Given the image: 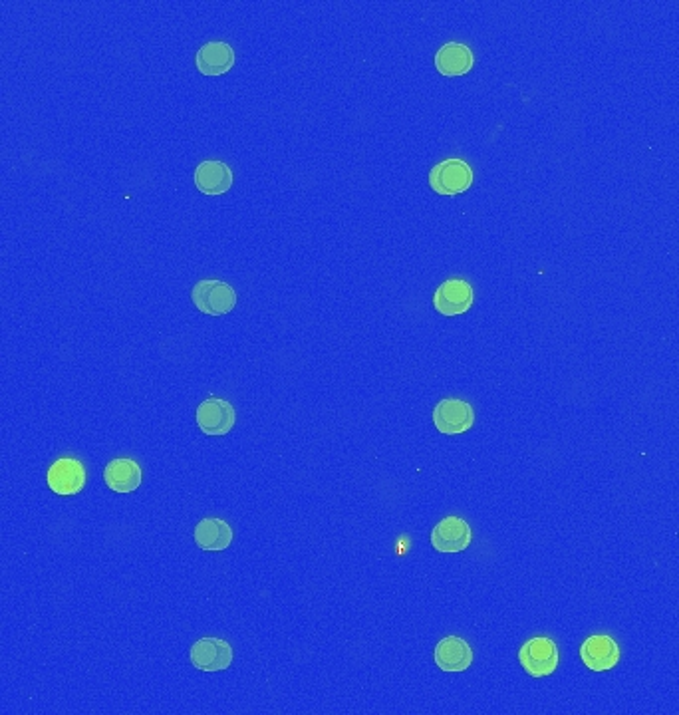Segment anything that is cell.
Wrapping results in <instances>:
<instances>
[{
	"instance_id": "obj_7",
	"label": "cell",
	"mask_w": 679,
	"mask_h": 715,
	"mask_svg": "<svg viewBox=\"0 0 679 715\" xmlns=\"http://www.w3.org/2000/svg\"><path fill=\"white\" fill-rule=\"evenodd\" d=\"M235 652L229 642L221 638H201L191 646L189 660L201 672H223L231 668Z\"/></svg>"
},
{
	"instance_id": "obj_15",
	"label": "cell",
	"mask_w": 679,
	"mask_h": 715,
	"mask_svg": "<svg viewBox=\"0 0 679 715\" xmlns=\"http://www.w3.org/2000/svg\"><path fill=\"white\" fill-rule=\"evenodd\" d=\"M141 479V467L136 459L130 457L112 459L104 469V481L116 493H134L139 489Z\"/></svg>"
},
{
	"instance_id": "obj_1",
	"label": "cell",
	"mask_w": 679,
	"mask_h": 715,
	"mask_svg": "<svg viewBox=\"0 0 679 715\" xmlns=\"http://www.w3.org/2000/svg\"><path fill=\"white\" fill-rule=\"evenodd\" d=\"M191 300L203 314L225 316L237 306V292L223 281L203 279L191 288Z\"/></svg>"
},
{
	"instance_id": "obj_14",
	"label": "cell",
	"mask_w": 679,
	"mask_h": 715,
	"mask_svg": "<svg viewBox=\"0 0 679 715\" xmlns=\"http://www.w3.org/2000/svg\"><path fill=\"white\" fill-rule=\"evenodd\" d=\"M233 527L217 517H205L197 523L195 531H193V539L197 543L199 549L207 551V553H221L225 549L231 547L233 543Z\"/></svg>"
},
{
	"instance_id": "obj_4",
	"label": "cell",
	"mask_w": 679,
	"mask_h": 715,
	"mask_svg": "<svg viewBox=\"0 0 679 715\" xmlns=\"http://www.w3.org/2000/svg\"><path fill=\"white\" fill-rule=\"evenodd\" d=\"M86 479H88L86 467L76 457L56 459L46 473L48 487L60 497H70V495L82 493V489L86 487Z\"/></svg>"
},
{
	"instance_id": "obj_12",
	"label": "cell",
	"mask_w": 679,
	"mask_h": 715,
	"mask_svg": "<svg viewBox=\"0 0 679 715\" xmlns=\"http://www.w3.org/2000/svg\"><path fill=\"white\" fill-rule=\"evenodd\" d=\"M235 50L223 40L203 44L195 54V66L203 76H223L235 66Z\"/></svg>"
},
{
	"instance_id": "obj_5",
	"label": "cell",
	"mask_w": 679,
	"mask_h": 715,
	"mask_svg": "<svg viewBox=\"0 0 679 715\" xmlns=\"http://www.w3.org/2000/svg\"><path fill=\"white\" fill-rule=\"evenodd\" d=\"M199 429L209 437L227 435L237 424V412L231 402L221 398H207L197 406L195 414Z\"/></svg>"
},
{
	"instance_id": "obj_3",
	"label": "cell",
	"mask_w": 679,
	"mask_h": 715,
	"mask_svg": "<svg viewBox=\"0 0 679 715\" xmlns=\"http://www.w3.org/2000/svg\"><path fill=\"white\" fill-rule=\"evenodd\" d=\"M519 662L523 670L533 678L552 676L558 668V648L552 638L535 636L521 646Z\"/></svg>"
},
{
	"instance_id": "obj_10",
	"label": "cell",
	"mask_w": 679,
	"mask_h": 715,
	"mask_svg": "<svg viewBox=\"0 0 679 715\" xmlns=\"http://www.w3.org/2000/svg\"><path fill=\"white\" fill-rule=\"evenodd\" d=\"M580 658L588 670L608 672L620 662V646L608 634H594L582 642Z\"/></svg>"
},
{
	"instance_id": "obj_8",
	"label": "cell",
	"mask_w": 679,
	"mask_h": 715,
	"mask_svg": "<svg viewBox=\"0 0 679 715\" xmlns=\"http://www.w3.org/2000/svg\"><path fill=\"white\" fill-rule=\"evenodd\" d=\"M471 541L473 529L461 517H445L431 529V547L439 553H463Z\"/></svg>"
},
{
	"instance_id": "obj_13",
	"label": "cell",
	"mask_w": 679,
	"mask_h": 715,
	"mask_svg": "<svg viewBox=\"0 0 679 715\" xmlns=\"http://www.w3.org/2000/svg\"><path fill=\"white\" fill-rule=\"evenodd\" d=\"M195 185L203 195H223L233 187V171L225 161L209 159L197 165L195 169Z\"/></svg>"
},
{
	"instance_id": "obj_11",
	"label": "cell",
	"mask_w": 679,
	"mask_h": 715,
	"mask_svg": "<svg viewBox=\"0 0 679 715\" xmlns=\"http://www.w3.org/2000/svg\"><path fill=\"white\" fill-rule=\"evenodd\" d=\"M433 660L441 672L459 674V672H467L471 668L475 654L467 640H463L459 636H447V638L439 640V644L435 646Z\"/></svg>"
},
{
	"instance_id": "obj_2",
	"label": "cell",
	"mask_w": 679,
	"mask_h": 715,
	"mask_svg": "<svg viewBox=\"0 0 679 715\" xmlns=\"http://www.w3.org/2000/svg\"><path fill=\"white\" fill-rule=\"evenodd\" d=\"M473 169L467 161L451 157L429 171V185L439 195H459L473 185Z\"/></svg>"
},
{
	"instance_id": "obj_16",
	"label": "cell",
	"mask_w": 679,
	"mask_h": 715,
	"mask_svg": "<svg viewBox=\"0 0 679 715\" xmlns=\"http://www.w3.org/2000/svg\"><path fill=\"white\" fill-rule=\"evenodd\" d=\"M473 64V50L461 42H447L435 54V68L443 76H465Z\"/></svg>"
},
{
	"instance_id": "obj_9",
	"label": "cell",
	"mask_w": 679,
	"mask_h": 715,
	"mask_svg": "<svg viewBox=\"0 0 679 715\" xmlns=\"http://www.w3.org/2000/svg\"><path fill=\"white\" fill-rule=\"evenodd\" d=\"M475 302V290L465 279H447L435 288L433 306L443 316H459L471 310Z\"/></svg>"
},
{
	"instance_id": "obj_6",
	"label": "cell",
	"mask_w": 679,
	"mask_h": 715,
	"mask_svg": "<svg viewBox=\"0 0 679 715\" xmlns=\"http://www.w3.org/2000/svg\"><path fill=\"white\" fill-rule=\"evenodd\" d=\"M433 424L443 435H461L475 426V410L465 400L447 398L433 408Z\"/></svg>"
}]
</instances>
